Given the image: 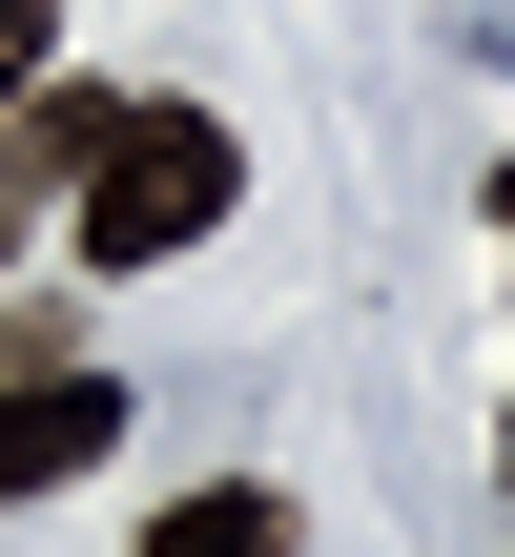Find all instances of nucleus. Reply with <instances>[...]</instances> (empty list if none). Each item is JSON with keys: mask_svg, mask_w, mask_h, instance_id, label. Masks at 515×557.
<instances>
[{"mask_svg": "<svg viewBox=\"0 0 515 557\" xmlns=\"http://www.w3.org/2000/svg\"><path fill=\"white\" fill-rule=\"evenodd\" d=\"M227 207H248V145H227V103H124V124L83 145V186H62L83 269H186Z\"/></svg>", "mask_w": 515, "mask_h": 557, "instance_id": "obj_1", "label": "nucleus"}, {"mask_svg": "<svg viewBox=\"0 0 515 557\" xmlns=\"http://www.w3.org/2000/svg\"><path fill=\"white\" fill-rule=\"evenodd\" d=\"M103 455H124V372H83V351L0 372V496H62V475H103Z\"/></svg>", "mask_w": 515, "mask_h": 557, "instance_id": "obj_2", "label": "nucleus"}, {"mask_svg": "<svg viewBox=\"0 0 515 557\" xmlns=\"http://www.w3.org/2000/svg\"><path fill=\"white\" fill-rule=\"evenodd\" d=\"M145 557H310V517H289L268 475H206V496H165V517H145Z\"/></svg>", "mask_w": 515, "mask_h": 557, "instance_id": "obj_3", "label": "nucleus"}, {"mask_svg": "<svg viewBox=\"0 0 515 557\" xmlns=\"http://www.w3.org/2000/svg\"><path fill=\"white\" fill-rule=\"evenodd\" d=\"M21 83H41V0H0V103H21Z\"/></svg>", "mask_w": 515, "mask_h": 557, "instance_id": "obj_4", "label": "nucleus"}]
</instances>
